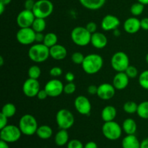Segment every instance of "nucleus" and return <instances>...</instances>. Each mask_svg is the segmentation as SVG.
<instances>
[{
  "label": "nucleus",
  "mask_w": 148,
  "mask_h": 148,
  "mask_svg": "<svg viewBox=\"0 0 148 148\" xmlns=\"http://www.w3.org/2000/svg\"><path fill=\"white\" fill-rule=\"evenodd\" d=\"M67 56V50L61 44H56L50 48V56L55 60H63Z\"/></svg>",
  "instance_id": "obj_20"
},
{
  "label": "nucleus",
  "mask_w": 148,
  "mask_h": 148,
  "mask_svg": "<svg viewBox=\"0 0 148 148\" xmlns=\"http://www.w3.org/2000/svg\"><path fill=\"white\" fill-rule=\"evenodd\" d=\"M31 27L36 33H43L46 27V20L45 19L36 17Z\"/></svg>",
  "instance_id": "obj_29"
},
{
  "label": "nucleus",
  "mask_w": 148,
  "mask_h": 148,
  "mask_svg": "<svg viewBox=\"0 0 148 148\" xmlns=\"http://www.w3.org/2000/svg\"><path fill=\"white\" fill-rule=\"evenodd\" d=\"M69 133H68L66 130H62L60 129L59 132L56 134L54 137V142L55 144L59 147H62L64 145H67L69 143Z\"/></svg>",
  "instance_id": "obj_24"
},
{
  "label": "nucleus",
  "mask_w": 148,
  "mask_h": 148,
  "mask_svg": "<svg viewBox=\"0 0 148 148\" xmlns=\"http://www.w3.org/2000/svg\"><path fill=\"white\" fill-rule=\"evenodd\" d=\"M137 114L140 118L148 119V101H143L139 104Z\"/></svg>",
  "instance_id": "obj_30"
},
{
  "label": "nucleus",
  "mask_w": 148,
  "mask_h": 148,
  "mask_svg": "<svg viewBox=\"0 0 148 148\" xmlns=\"http://www.w3.org/2000/svg\"><path fill=\"white\" fill-rule=\"evenodd\" d=\"M116 115V108L114 106H106L103 108L102 111H101V119L104 122L114 121Z\"/></svg>",
  "instance_id": "obj_21"
},
{
  "label": "nucleus",
  "mask_w": 148,
  "mask_h": 148,
  "mask_svg": "<svg viewBox=\"0 0 148 148\" xmlns=\"http://www.w3.org/2000/svg\"><path fill=\"white\" fill-rule=\"evenodd\" d=\"M67 148H84V145L82 142L77 139L69 140V143L66 145Z\"/></svg>",
  "instance_id": "obj_38"
},
{
  "label": "nucleus",
  "mask_w": 148,
  "mask_h": 148,
  "mask_svg": "<svg viewBox=\"0 0 148 148\" xmlns=\"http://www.w3.org/2000/svg\"><path fill=\"white\" fill-rule=\"evenodd\" d=\"M81 65L85 73L88 75H95L103 68V59L98 53H90L85 56V59Z\"/></svg>",
  "instance_id": "obj_1"
},
{
  "label": "nucleus",
  "mask_w": 148,
  "mask_h": 148,
  "mask_svg": "<svg viewBox=\"0 0 148 148\" xmlns=\"http://www.w3.org/2000/svg\"><path fill=\"white\" fill-rule=\"evenodd\" d=\"M138 82L142 88L148 90V70L143 71L140 74Z\"/></svg>",
  "instance_id": "obj_34"
},
{
  "label": "nucleus",
  "mask_w": 148,
  "mask_h": 148,
  "mask_svg": "<svg viewBox=\"0 0 148 148\" xmlns=\"http://www.w3.org/2000/svg\"><path fill=\"white\" fill-rule=\"evenodd\" d=\"M35 3H36V1L34 0H25L24 4L25 9L28 10H33L35 5Z\"/></svg>",
  "instance_id": "obj_43"
},
{
  "label": "nucleus",
  "mask_w": 148,
  "mask_h": 148,
  "mask_svg": "<svg viewBox=\"0 0 148 148\" xmlns=\"http://www.w3.org/2000/svg\"><path fill=\"white\" fill-rule=\"evenodd\" d=\"M76 90V85L72 82H67L64 87V92L67 95L73 94Z\"/></svg>",
  "instance_id": "obj_37"
},
{
  "label": "nucleus",
  "mask_w": 148,
  "mask_h": 148,
  "mask_svg": "<svg viewBox=\"0 0 148 148\" xmlns=\"http://www.w3.org/2000/svg\"><path fill=\"white\" fill-rule=\"evenodd\" d=\"M41 75V70L40 68L38 65H33L29 68L27 71V75L29 78L38 79Z\"/></svg>",
  "instance_id": "obj_33"
},
{
  "label": "nucleus",
  "mask_w": 148,
  "mask_h": 148,
  "mask_svg": "<svg viewBox=\"0 0 148 148\" xmlns=\"http://www.w3.org/2000/svg\"><path fill=\"white\" fill-rule=\"evenodd\" d=\"M84 148H98V145L93 141H90L87 143L86 144L84 145Z\"/></svg>",
  "instance_id": "obj_48"
},
{
  "label": "nucleus",
  "mask_w": 148,
  "mask_h": 148,
  "mask_svg": "<svg viewBox=\"0 0 148 148\" xmlns=\"http://www.w3.org/2000/svg\"><path fill=\"white\" fill-rule=\"evenodd\" d=\"M123 27L129 34H135L141 29L140 20L136 17H132L124 21Z\"/></svg>",
  "instance_id": "obj_17"
},
{
  "label": "nucleus",
  "mask_w": 148,
  "mask_h": 148,
  "mask_svg": "<svg viewBox=\"0 0 148 148\" xmlns=\"http://www.w3.org/2000/svg\"><path fill=\"white\" fill-rule=\"evenodd\" d=\"M140 142L134 134H127L122 140V148H140Z\"/></svg>",
  "instance_id": "obj_22"
},
{
  "label": "nucleus",
  "mask_w": 148,
  "mask_h": 148,
  "mask_svg": "<svg viewBox=\"0 0 148 148\" xmlns=\"http://www.w3.org/2000/svg\"><path fill=\"white\" fill-rule=\"evenodd\" d=\"M5 7L6 6L4 4L0 3V14H2L4 13V10H5Z\"/></svg>",
  "instance_id": "obj_51"
},
{
  "label": "nucleus",
  "mask_w": 148,
  "mask_h": 148,
  "mask_svg": "<svg viewBox=\"0 0 148 148\" xmlns=\"http://www.w3.org/2000/svg\"><path fill=\"white\" fill-rule=\"evenodd\" d=\"M114 36H120L119 30L118 29H116V30H114Z\"/></svg>",
  "instance_id": "obj_54"
},
{
  "label": "nucleus",
  "mask_w": 148,
  "mask_h": 148,
  "mask_svg": "<svg viewBox=\"0 0 148 148\" xmlns=\"http://www.w3.org/2000/svg\"><path fill=\"white\" fill-rule=\"evenodd\" d=\"M106 0H79L85 8L90 10H97L103 7Z\"/></svg>",
  "instance_id": "obj_23"
},
{
  "label": "nucleus",
  "mask_w": 148,
  "mask_h": 148,
  "mask_svg": "<svg viewBox=\"0 0 148 148\" xmlns=\"http://www.w3.org/2000/svg\"><path fill=\"white\" fill-rule=\"evenodd\" d=\"M120 25V20L116 16L113 14H107L103 18L101 23V27L104 31H114L116 29H118Z\"/></svg>",
  "instance_id": "obj_16"
},
{
  "label": "nucleus",
  "mask_w": 148,
  "mask_h": 148,
  "mask_svg": "<svg viewBox=\"0 0 148 148\" xmlns=\"http://www.w3.org/2000/svg\"><path fill=\"white\" fill-rule=\"evenodd\" d=\"M137 1L142 3V4H143L144 5H147L148 4V0H137Z\"/></svg>",
  "instance_id": "obj_53"
},
{
  "label": "nucleus",
  "mask_w": 148,
  "mask_h": 148,
  "mask_svg": "<svg viewBox=\"0 0 148 148\" xmlns=\"http://www.w3.org/2000/svg\"><path fill=\"white\" fill-rule=\"evenodd\" d=\"M0 148H10L8 143H7L5 141H3V140H1L0 141Z\"/></svg>",
  "instance_id": "obj_50"
},
{
  "label": "nucleus",
  "mask_w": 148,
  "mask_h": 148,
  "mask_svg": "<svg viewBox=\"0 0 148 148\" xmlns=\"http://www.w3.org/2000/svg\"><path fill=\"white\" fill-rule=\"evenodd\" d=\"M36 34L32 27H23L20 28L16 34V39L17 42L22 45L33 44L36 41Z\"/></svg>",
  "instance_id": "obj_10"
},
{
  "label": "nucleus",
  "mask_w": 148,
  "mask_h": 148,
  "mask_svg": "<svg viewBox=\"0 0 148 148\" xmlns=\"http://www.w3.org/2000/svg\"><path fill=\"white\" fill-rule=\"evenodd\" d=\"M85 56L81 52H75L72 53L71 59H72V62L75 64H82L85 59Z\"/></svg>",
  "instance_id": "obj_35"
},
{
  "label": "nucleus",
  "mask_w": 148,
  "mask_h": 148,
  "mask_svg": "<svg viewBox=\"0 0 148 148\" xmlns=\"http://www.w3.org/2000/svg\"><path fill=\"white\" fill-rule=\"evenodd\" d=\"M75 109L79 114L89 115L92 110V105L90 100L85 95H79L77 97L74 102Z\"/></svg>",
  "instance_id": "obj_13"
},
{
  "label": "nucleus",
  "mask_w": 148,
  "mask_h": 148,
  "mask_svg": "<svg viewBox=\"0 0 148 148\" xmlns=\"http://www.w3.org/2000/svg\"><path fill=\"white\" fill-rule=\"evenodd\" d=\"M98 92V86L95 85H90L88 88V92L90 95H97Z\"/></svg>",
  "instance_id": "obj_44"
},
{
  "label": "nucleus",
  "mask_w": 148,
  "mask_h": 148,
  "mask_svg": "<svg viewBox=\"0 0 148 148\" xmlns=\"http://www.w3.org/2000/svg\"><path fill=\"white\" fill-rule=\"evenodd\" d=\"M90 43L95 49H104L108 44V38L103 33L95 32L92 33L91 36Z\"/></svg>",
  "instance_id": "obj_19"
},
{
  "label": "nucleus",
  "mask_w": 148,
  "mask_h": 148,
  "mask_svg": "<svg viewBox=\"0 0 148 148\" xmlns=\"http://www.w3.org/2000/svg\"><path fill=\"white\" fill-rule=\"evenodd\" d=\"M137 108H138V105L134 101H127L123 106L124 111L129 114H133L137 113Z\"/></svg>",
  "instance_id": "obj_32"
},
{
  "label": "nucleus",
  "mask_w": 148,
  "mask_h": 148,
  "mask_svg": "<svg viewBox=\"0 0 148 148\" xmlns=\"http://www.w3.org/2000/svg\"><path fill=\"white\" fill-rule=\"evenodd\" d=\"M144 4L137 1V2L134 3V4L131 6V7H130V12H131V14H132V15L137 17V16L141 15L143 13V12H144Z\"/></svg>",
  "instance_id": "obj_31"
},
{
  "label": "nucleus",
  "mask_w": 148,
  "mask_h": 148,
  "mask_svg": "<svg viewBox=\"0 0 148 148\" xmlns=\"http://www.w3.org/2000/svg\"><path fill=\"white\" fill-rule=\"evenodd\" d=\"M116 94V88L113 84L102 83L98 87V92L97 95L98 98L103 101H108L112 99Z\"/></svg>",
  "instance_id": "obj_15"
},
{
  "label": "nucleus",
  "mask_w": 148,
  "mask_h": 148,
  "mask_svg": "<svg viewBox=\"0 0 148 148\" xmlns=\"http://www.w3.org/2000/svg\"><path fill=\"white\" fill-rule=\"evenodd\" d=\"M19 128L22 134L26 136H32L36 134L38 125L36 119L31 114H25L19 121Z\"/></svg>",
  "instance_id": "obj_3"
},
{
  "label": "nucleus",
  "mask_w": 148,
  "mask_h": 148,
  "mask_svg": "<svg viewBox=\"0 0 148 148\" xmlns=\"http://www.w3.org/2000/svg\"><path fill=\"white\" fill-rule=\"evenodd\" d=\"M36 17L32 10H22L17 16L16 22L20 28L23 27H31Z\"/></svg>",
  "instance_id": "obj_12"
},
{
  "label": "nucleus",
  "mask_w": 148,
  "mask_h": 148,
  "mask_svg": "<svg viewBox=\"0 0 148 148\" xmlns=\"http://www.w3.org/2000/svg\"><path fill=\"white\" fill-rule=\"evenodd\" d=\"M32 11L36 17L46 19L53 12V4L49 0H38Z\"/></svg>",
  "instance_id": "obj_6"
},
{
  "label": "nucleus",
  "mask_w": 148,
  "mask_h": 148,
  "mask_svg": "<svg viewBox=\"0 0 148 148\" xmlns=\"http://www.w3.org/2000/svg\"><path fill=\"white\" fill-rule=\"evenodd\" d=\"M36 97L38 98V99L42 101V100L46 99V98L49 97V95H48L47 92H46V91L45 90V89L43 88V89H40V90H39V92H38L37 95H36Z\"/></svg>",
  "instance_id": "obj_42"
},
{
  "label": "nucleus",
  "mask_w": 148,
  "mask_h": 148,
  "mask_svg": "<svg viewBox=\"0 0 148 148\" xmlns=\"http://www.w3.org/2000/svg\"><path fill=\"white\" fill-rule=\"evenodd\" d=\"M145 60H146V62L148 64V53H147V55H146L145 56Z\"/></svg>",
  "instance_id": "obj_56"
},
{
  "label": "nucleus",
  "mask_w": 148,
  "mask_h": 148,
  "mask_svg": "<svg viewBox=\"0 0 148 148\" xmlns=\"http://www.w3.org/2000/svg\"><path fill=\"white\" fill-rule=\"evenodd\" d=\"M53 134V130L49 125H41L38 127L36 135L42 140H49L52 137Z\"/></svg>",
  "instance_id": "obj_26"
},
{
  "label": "nucleus",
  "mask_w": 148,
  "mask_h": 148,
  "mask_svg": "<svg viewBox=\"0 0 148 148\" xmlns=\"http://www.w3.org/2000/svg\"><path fill=\"white\" fill-rule=\"evenodd\" d=\"M12 1V0H0V3L4 4L5 6L8 5L9 4H10V2Z\"/></svg>",
  "instance_id": "obj_52"
},
{
  "label": "nucleus",
  "mask_w": 148,
  "mask_h": 148,
  "mask_svg": "<svg viewBox=\"0 0 148 148\" xmlns=\"http://www.w3.org/2000/svg\"><path fill=\"white\" fill-rule=\"evenodd\" d=\"M64 87L62 81L56 79H53L46 82L44 86L45 90L47 92L49 97L56 98L59 96L64 92Z\"/></svg>",
  "instance_id": "obj_11"
},
{
  "label": "nucleus",
  "mask_w": 148,
  "mask_h": 148,
  "mask_svg": "<svg viewBox=\"0 0 148 148\" xmlns=\"http://www.w3.org/2000/svg\"><path fill=\"white\" fill-rule=\"evenodd\" d=\"M56 121L59 128L67 130L75 124V116L70 111L62 108L56 113Z\"/></svg>",
  "instance_id": "obj_8"
},
{
  "label": "nucleus",
  "mask_w": 148,
  "mask_h": 148,
  "mask_svg": "<svg viewBox=\"0 0 148 148\" xmlns=\"http://www.w3.org/2000/svg\"><path fill=\"white\" fill-rule=\"evenodd\" d=\"M63 73V71H62V68L59 67V66H53L49 71V74L51 77H60L61 75Z\"/></svg>",
  "instance_id": "obj_39"
},
{
  "label": "nucleus",
  "mask_w": 148,
  "mask_h": 148,
  "mask_svg": "<svg viewBox=\"0 0 148 148\" xmlns=\"http://www.w3.org/2000/svg\"><path fill=\"white\" fill-rule=\"evenodd\" d=\"M4 65V59H3V56H0V66H2Z\"/></svg>",
  "instance_id": "obj_55"
},
{
  "label": "nucleus",
  "mask_w": 148,
  "mask_h": 148,
  "mask_svg": "<svg viewBox=\"0 0 148 148\" xmlns=\"http://www.w3.org/2000/svg\"><path fill=\"white\" fill-rule=\"evenodd\" d=\"M85 27H86L87 30H88L91 34H92V33L97 32L96 30H97V27H97V24L95 23V22H89V23L86 25Z\"/></svg>",
  "instance_id": "obj_40"
},
{
  "label": "nucleus",
  "mask_w": 148,
  "mask_h": 148,
  "mask_svg": "<svg viewBox=\"0 0 148 148\" xmlns=\"http://www.w3.org/2000/svg\"><path fill=\"white\" fill-rule=\"evenodd\" d=\"M45 35H43L42 33H36V42L38 43H41L43 42L44 40Z\"/></svg>",
  "instance_id": "obj_47"
},
{
  "label": "nucleus",
  "mask_w": 148,
  "mask_h": 148,
  "mask_svg": "<svg viewBox=\"0 0 148 148\" xmlns=\"http://www.w3.org/2000/svg\"><path fill=\"white\" fill-rule=\"evenodd\" d=\"M92 34L88 31L85 27L77 26L71 32V38L73 43L78 46H88L90 43Z\"/></svg>",
  "instance_id": "obj_4"
},
{
  "label": "nucleus",
  "mask_w": 148,
  "mask_h": 148,
  "mask_svg": "<svg viewBox=\"0 0 148 148\" xmlns=\"http://www.w3.org/2000/svg\"><path fill=\"white\" fill-rule=\"evenodd\" d=\"M130 77L124 72H117L114 77L112 84L116 88V90H124L129 85Z\"/></svg>",
  "instance_id": "obj_18"
},
{
  "label": "nucleus",
  "mask_w": 148,
  "mask_h": 148,
  "mask_svg": "<svg viewBox=\"0 0 148 148\" xmlns=\"http://www.w3.org/2000/svg\"><path fill=\"white\" fill-rule=\"evenodd\" d=\"M122 127L115 121L104 122L102 127V133L104 137L111 141L119 140L122 134Z\"/></svg>",
  "instance_id": "obj_5"
},
{
  "label": "nucleus",
  "mask_w": 148,
  "mask_h": 148,
  "mask_svg": "<svg viewBox=\"0 0 148 148\" xmlns=\"http://www.w3.org/2000/svg\"><path fill=\"white\" fill-rule=\"evenodd\" d=\"M75 79V75H74L73 72H66V75H65V79H66L68 82H74Z\"/></svg>",
  "instance_id": "obj_45"
},
{
  "label": "nucleus",
  "mask_w": 148,
  "mask_h": 148,
  "mask_svg": "<svg viewBox=\"0 0 148 148\" xmlns=\"http://www.w3.org/2000/svg\"><path fill=\"white\" fill-rule=\"evenodd\" d=\"M8 119L6 116H4L2 113L0 114V130L3 129L7 125L8 123Z\"/></svg>",
  "instance_id": "obj_41"
},
{
  "label": "nucleus",
  "mask_w": 148,
  "mask_h": 148,
  "mask_svg": "<svg viewBox=\"0 0 148 148\" xmlns=\"http://www.w3.org/2000/svg\"><path fill=\"white\" fill-rule=\"evenodd\" d=\"M16 112H17V108L16 106L12 103H7L4 104L2 108H1V113H2L4 116L7 117V118H11L15 115Z\"/></svg>",
  "instance_id": "obj_27"
},
{
  "label": "nucleus",
  "mask_w": 148,
  "mask_h": 148,
  "mask_svg": "<svg viewBox=\"0 0 148 148\" xmlns=\"http://www.w3.org/2000/svg\"><path fill=\"white\" fill-rule=\"evenodd\" d=\"M28 56L33 62L43 63L50 56V49L43 43H38L30 46L28 51Z\"/></svg>",
  "instance_id": "obj_2"
},
{
  "label": "nucleus",
  "mask_w": 148,
  "mask_h": 148,
  "mask_svg": "<svg viewBox=\"0 0 148 148\" xmlns=\"http://www.w3.org/2000/svg\"><path fill=\"white\" fill-rule=\"evenodd\" d=\"M140 148H148V137L144 139L140 143Z\"/></svg>",
  "instance_id": "obj_49"
},
{
  "label": "nucleus",
  "mask_w": 148,
  "mask_h": 148,
  "mask_svg": "<svg viewBox=\"0 0 148 148\" xmlns=\"http://www.w3.org/2000/svg\"><path fill=\"white\" fill-rule=\"evenodd\" d=\"M111 64L113 69L116 72H125L130 65L128 55L123 51L116 52L111 57Z\"/></svg>",
  "instance_id": "obj_9"
},
{
  "label": "nucleus",
  "mask_w": 148,
  "mask_h": 148,
  "mask_svg": "<svg viewBox=\"0 0 148 148\" xmlns=\"http://www.w3.org/2000/svg\"><path fill=\"white\" fill-rule=\"evenodd\" d=\"M122 130L127 134H134L137 132V125L136 121L132 118H127L123 121Z\"/></svg>",
  "instance_id": "obj_25"
},
{
  "label": "nucleus",
  "mask_w": 148,
  "mask_h": 148,
  "mask_svg": "<svg viewBox=\"0 0 148 148\" xmlns=\"http://www.w3.org/2000/svg\"><path fill=\"white\" fill-rule=\"evenodd\" d=\"M124 72L127 74L130 79V78L133 79L138 76V70H137V67L134 66H132V65H130Z\"/></svg>",
  "instance_id": "obj_36"
},
{
  "label": "nucleus",
  "mask_w": 148,
  "mask_h": 148,
  "mask_svg": "<svg viewBox=\"0 0 148 148\" xmlns=\"http://www.w3.org/2000/svg\"><path fill=\"white\" fill-rule=\"evenodd\" d=\"M20 128L14 124H7L5 127L1 129L0 132L1 140L8 143H14L18 141L22 135Z\"/></svg>",
  "instance_id": "obj_7"
},
{
  "label": "nucleus",
  "mask_w": 148,
  "mask_h": 148,
  "mask_svg": "<svg viewBox=\"0 0 148 148\" xmlns=\"http://www.w3.org/2000/svg\"><path fill=\"white\" fill-rule=\"evenodd\" d=\"M43 43L49 49L58 43V36L54 33H48L45 35Z\"/></svg>",
  "instance_id": "obj_28"
},
{
  "label": "nucleus",
  "mask_w": 148,
  "mask_h": 148,
  "mask_svg": "<svg viewBox=\"0 0 148 148\" xmlns=\"http://www.w3.org/2000/svg\"><path fill=\"white\" fill-rule=\"evenodd\" d=\"M141 29L144 30H148V17H144L140 20Z\"/></svg>",
  "instance_id": "obj_46"
},
{
  "label": "nucleus",
  "mask_w": 148,
  "mask_h": 148,
  "mask_svg": "<svg viewBox=\"0 0 148 148\" xmlns=\"http://www.w3.org/2000/svg\"><path fill=\"white\" fill-rule=\"evenodd\" d=\"M40 90V83H39L38 80L36 79L28 78L25 81L23 85V93L28 98L36 97Z\"/></svg>",
  "instance_id": "obj_14"
}]
</instances>
